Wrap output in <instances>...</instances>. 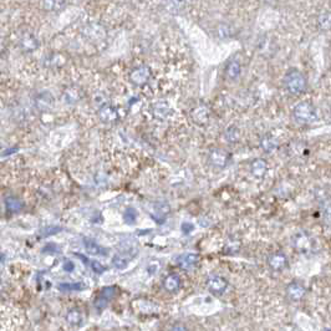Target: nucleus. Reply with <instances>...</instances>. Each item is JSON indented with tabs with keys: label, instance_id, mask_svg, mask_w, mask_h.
<instances>
[{
	"label": "nucleus",
	"instance_id": "nucleus-1",
	"mask_svg": "<svg viewBox=\"0 0 331 331\" xmlns=\"http://www.w3.org/2000/svg\"><path fill=\"white\" fill-rule=\"evenodd\" d=\"M284 86L287 91L292 95L303 94L308 87L307 78L304 76L303 72L296 69H291L285 74L284 76Z\"/></svg>",
	"mask_w": 331,
	"mask_h": 331
},
{
	"label": "nucleus",
	"instance_id": "nucleus-2",
	"mask_svg": "<svg viewBox=\"0 0 331 331\" xmlns=\"http://www.w3.org/2000/svg\"><path fill=\"white\" fill-rule=\"evenodd\" d=\"M292 117H294V120L298 124H307L317 119V111L312 103L304 101V103H298L294 107V110H292Z\"/></svg>",
	"mask_w": 331,
	"mask_h": 331
},
{
	"label": "nucleus",
	"instance_id": "nucleus-3",
	"mask_svg": "<svg viewBox=\"0 0 331 331\" xmlns=\"http://www.w3.org/2000/svg\"><path fill=\"white\" fill-rule=\"evenodd\" d=\"M151 78V70L148 66H138L133 69L130 74V81L136 86H142L147 83Z\"/></svg>",
	"mask_w": 331,
	"mask_h": 331
},
{
	"label": "nucleus",
	"instance_id": "nucleus-4",
	"mask_svg": "<svg viewBox=\"0 0 331 331\" xmlns=\"http://www.w3.org/2000/svg\"><path fill=\"white\" fill-rule=\"evenodd\" d=\"M208 160L215 168H224L229 161V153L222 148H214L209 152Z\"/></svg>",
	"mask_w": 331,
	"mask_h": 331
},
{
	"label": "nucleus",
	"instance_id": "nucleus-5",
	"mask_svg": "<svg viewBox=\"0 0 331 331\" xmlns=\"http://www.w3.org/2000/svg\"><path fill=\"white\" fill-rule=\"evenodd\" d=\"M207 288L212 294L222 295L228 288V282L219 275H212L207 280Z\"/></svg>",
	"mask_w": 331,
	"mask_h": 331
},
{
	"label": "nucleus",
	"instance_id": "nucleus-6",
	"mask_svg": "<svg viewBox=\"0 0 331 331\" xmlns=\"http://www.w3.org/2000/svg\"><path fill=\"white\" fill-rule=\"evenodd\" d=\"M199 262V255L197 253H186L177 258V264L178 267L185 270H189L193 267H196L197 263Z\"/></svg>",
	"mask_w": 331,
	"mask_h": 331
},
{
	"label": "nucleus",
	"instance_id": "nucleus-7",
	"mask_svg": "<svg viewBox=\"0 0 331 331\" xmlns=\"http://www.w3.org/2000/svg\"><path fill=\"white\" fill-rule=\"evenodd\" d=\"M100 120L105 124H113L119 119V113H117L116 108L111 105H103V107L100 108L99 112Z\"/></svg>",
	"mask_w": 331,
	"mask_h": 331
},
{
	"label": "nucleus",
	"instance_id": "nucleus-8",
	"mask_svg": "<svg viewBox=\"0 0 331 331\" xmlns=\"http://www.w3.org/2000/svg\"><path fill=\"white\" fill-rule=\"evenodd\" d=\"M268 264L273 270H283L288 264L287 257L283 253H274L268 258Z\"/></svg>",
	"mask_w": 331,
	"mask_h": 331
},
{
	"label": "nucleus",
	"instance_id": "nucleus-9",
	"mask_svg": "<svg viewBox=\"0 0 331 331\" xmlns=\"http://www.w3.org/2000/svg\"><path fill=\"white\" fill-rule=\"evenodd\" d=\"M163 288L166 291L176 292L181 288V278L178 274H169L163 280Z\"/></svg>",
	"mask_w": 331,
	"mask_h": 331
},
{
	"label": "nucleus",
	"instance_id": "nucleus-10",
	"mask_svg": "<svg viewBox=\"0 0 331 331\" xmlns=\"http://www.w3.org/2000/svg\"><path fill=\"white\" fill-rule=\"evenodd\" d=\"M36 106L42 111L50 110L54 106V97L50 92H42L36 99Z\"/></svg>",
	"mask_w": 331,
	"mask_h": 331
},
{
	"label": "nucleus",
	"instance_id": "nucleus-11",
	"mask_svg": "<svg viewBox=\"0 0 331 331\" xmlns=\"http://www.w3.org/2000/svg\"><path fill=\"white\" fill-rule=\"evenodd\" d=\"M192 117H193V120L197 124H205L206 122L209 120V108L205 105L198 106V107L192 112Z\"/></svg>",
	"mask_w": 331,
	"mask_h": 331
},
{
	"label": "nucleus",
	"instance_id": "nucleus-12",
	"mask_svg": "<svg viewBox=\"0 0 331 331\" xmlns=\"http://www.w3.org/2000/svg\"><path fill=\"white\" fill-rule=\"evenodd\" d=\"M288 296H289L291 300H300L304 295H305V288L303 287L299 283H292L288 287L287 289Z\"/></svg>",
	"mask_w": 331,
	"mask_h": 331
},
{
	"label": "nucleus",
	"instance_id": "nucleus-13",
	"mask_svg": "<svg viewBox=\"0 0 331 331\" xmlns=\"http://www.w3.org/2000/svg\"><path fill=\"white\" fill-rule=\"evenodd\" d=\"M20 46L25 51H34V50L38 49L39 42H38V40H36V38L33 34H25L21 38V40H20Z\"/></svg>",
	"mask_w": 331,
	"mask_h": 331
},
{
	"label": "nucleus",
	"instance_id": "nucleus-14",
	"mask_svg": "<svg viewBox=\"0 0 331 331\" xmlns=\"http://www.w3.org/2000/svg\"><path fill=\"white\" fill-rule=\"evenodd\" d=\"M83 247H85L86 253H88L90 255L105 254V249H103L101 246H99L95 240L90 239V238H85V239H83Z\"/></svg>",
	"mask_w": 331,
	"mask_h": 331
},
{
	"label": "nucleus",
	"instance_id": "nucleus-15",
	"mask_svg": "<svg viewBox=\"0 0 331 331\" xmlns=\"http://www.w3.org/2000/svg\"><path fill=\"white\" fill-rule=\"evenodd\" d=\"M267 169H268L267 162H265L264 160H262V158H258V160L253 161V162H251V165H250L251 173H253V176L258 177V178H260V177L264 176L265 172H267Z\"/></svg>",
	"mask_w": 331,
	"mask_h": 331
},
{
	"label": "nucleus",
	"instance_id": "nucleus-16",
	"mask_svg": "<svg viewBox=\"0 0 331 331\" xmlns=\"http://www.w3.org/2000/svg\"><path fill=\"white\" fill-rule=\"evenodd\" d=\"M4 203H5L6 210L10 213H18L22 209L21 201H20L19 198H17V197H13V196L6 197Z\"/></svg>",
	"mask_w": 331,
	"mask_h": 331
},
{
	"label": "nucleus",
	"instance_id": "nucleus-17",
	"mask_svg": "<svg viewBox=\"0 0 331 331\" xmlns=\"http://www.w3.org/2000/svg\"><path fill=\"white\" fill-rule=\"evenodd\" d=\"M131 259H132V258L127 257L126 254L119 253L113 257L112 264H113V267H115L116 269H119V270H124V269L128 267V263H130Z\"/></svg>",
	"mask_w": 331,
	"mask_h": 331
},
{
	"label": "nucleus",
	"instance_id": "nucleus-18",
	"mask_svg": "<svg viewBox=\"0 0 331 331\" xmlns=\"http://www.w3.org/2000/svg\"><path fill=\"white\" fill-rule=\"evenodd\" d=\"M66 321L71 326H80L83 324V312L79 309H71L66 314Z\"/></svg>",
	"mask_w": 331,
	"mask_h": 331
},
{
	"label": "nucleus",
	"instance_id": "nucleus-19",
	"mask_svg": "<svg viewBox=\"0 0 331 331\" xmlns=\"http://www.w3.org/2000/svg\"><path fill=\"white\" fill-rule=\"evenodd\" d=\"M240 71H242V66H240L239 61L233 60L228 63V66H227V76L230 80H237L239 78Z\"/></svg>",
	"mask_w": 331,
	"mask_h": 331
},
{
	"label": "nucleus",
	"instance_id": "nucleus-20",
	"mask_svg": "<svg viewBox=\"0 0 331 331\" xmlns=\"http://www.w3.org/2000/svg\"><path fill=\"white\" fill-rule=\"evenodd\" d=\"M317 26L324 31L331 30V11L323 13L317 18Z\"/></svg>",
	"mask_w": 331,
	"mask_h": 331
},
{
	"label": "nucleus",
	"instance_id": "nucleus-21",
	"mask_svg": "<svg viewBox=\"0 0 331 331\" xmlns=\"http://www.w3.org/2000/svg\"><path fill=\"white\" fill-rule=\"evenodd\" d=\"M58 289L62 292L80 291V290L85 289V285L83 283H61L59 284Z\"/></svg>",
	"mask_w": 331,
	"mask_h": 331
},
{
	"label": "nucleus",
	"instance_id": "nucleus-22",
	"mask_svg": "<svg viewBox=\"0 0 331 331\" xmlns=\"http://www.w3.org/2000/svg\"><path fill=\"white\" fill-rule=\"evenodd\" d=\"M155 213H156V221L158 222H162L163 219L167 217V214L169 213V206L167 205V203H158V205H156L155 207Z\"/></svg>",
	"mask_w": 331,
	"mask_h": 331
},
{
	"label": "nucleus",
	"instance_id": "nucleus-23",
	"mask_svg": "<svg viewBox=\"0 0 331 331\" xmlns=\"http://www.w3.org/2000/svg\"><path fill=\"white\" fill-rule=\"evenodd\" d=\"M137 217L138 213L133 207H128L124 213V221L126 222V224H135L137 221Z\"/></svg>",
	"mask_w": 331,
	"mask_h": 331
},
{
	"label": "nucleus",
	"instance_id": "nucleus-24",
	"mask_svg": "<svg viewBox=\"0 0 331 331\" xmlns=\"http://www.w3.org/2000/svg\"><path fill=\"white\" fill-rule=\"evenodd\" d=\"M117 294V288L116 287H106L103 288V290H101V292H100V296L103 299H106L107 301H111L112 300L115 296H116Z\"/></svg>",
	"mask_w": 331,
	"mask_h": 331
},
{
	"label": "nucleus",
	"instance_id": "nucleus-25",
	"mask_svg": "<svg viewBox=\"0 0 331 331\" xmlns=\"http://www.w3.org/2000/svg\"><path fill=\"white\" fill-rule=\"evenodd\" d=\"M63 5V0H44V8L46 10H59Z\"/></svg>",
	"mask_w": 331,
	"mask_h": 331
},
{
	"label": "nucleus",
	"instance_id": "nucleus-26",
	"mask_svg": "<svg viewBox=\"0 0 331 331\" xmlns=\"http://www.w3.org/2000/svg\"><path fill=\"white\" fill-rule=\"evenodd\" d=\"M262 146L267 152H271L276 148L278 145H276V141L273 137H265V138H263Z\"/></svg>",
	"mask_w": 331,
	"mask_h": 331
},
{
	"label": "nucleus",
	"instance_id": "nucleus-27",
	"mask_svg": "<svg viewBox=\"0 0 331 331\" xmlns=\"http://www.w3.org/2000/svg\"><path fill=\"white\" fill-rule=\"evenodd\" d=\"M153 112H155V115L157 117H160V119H165V117H167V115H168V107H166L163 103H156L155 105V108H153Z\"/></svg>",
	"mask_w": 331,
	"mask_h": 331
},
{
	"label": "nucleus",
	"instance_id": "nucleus-28",
	"mask_svg": "<svg viewBox=\"0 0 331 331\" xmlns=\"http://www.w3.org/2000/svg\"><path fill=\"white\" fill-rule=\"evenodd\" d=\"M238 137H239V132H238L237 128H234V127H230L229 130H227L226 132V138L227 141L229 142H235L238 140Z\"/></svg>",
	"mask_w": 331,
	"mask_h": 331
},
{
	"label": "nucleus",
	"instance_id": "nucleus-29",
	"mask_svg": "<svg viewBox=\"0 0 331 331\" xmlns=\"http://www.w3.org/2000/svg\"><path fill=\"white\" fill-rule=\"evenodd\" d=\"M90 268H91L92 271L96 274H103V271L106 270L105 265H103L100 262H97V260H91V262H90Z\"/></svg>",
	"mask_w": 331,
	"mask_h": 331
},
{
	"label": "nucleus",
	"instance_id": "nucleus-30",
	"mask_svg": "<svg viewBox=\"0 0 331 331\" xmlns=\"http://www.w3.org/2000/svg\"><path fill=\"white\" fill-rule=\"evenodd\" d=\"M160 268H161L160 260H158V262L157 260H153V262H151L147 265V273H148L149 275H153V274H156L160 270Z\"/></svg>",
	"mask_w": 331,
	"mask_h": 331
},
{
	"label": "nucleus",
	"instance_id": "nucleus-31",
	"mask_svg": "<svg viewBox=\"0 0 331 331\" xmlns=\"http://www.w3.org/2000/svg\"><path fill=\"white\" fill-rule=\"evenodd\" d=\"M181 230H182L183 234H189V233H192L194 230V224L189 223V222H185L181 226Z\"/></svg>",
	"mask_w": 331,
	"mask_h": 331
},
{
	"label": "nucleus",
	"instance_id": "nucleus-32",
	"mask_svg": "<svg viewBox=\"0 0 331 331\" xmlns=\"http://www.w3.org/2000/svg\"><path fill=\"white\" fill-rule=\"evenodd\" d=\"M61 230L60 227H49V228L44 229L42 230V237H47V235H53V234H56V233H59Z\"/></svg>",
	"mask_w": 331,
	"mask_h": 331
},
{
	"label": "nucleus",
	"instance_id": "nucleus-33",
	"mask_svg": "<svg viewBox=\"0 0 331 331\" xmlns=\"http://www.w3.org/2000/svg\"><path fill=\"white\" fill-rule=\"evenodd\" d=\"M63 270L67 271V273H72L75 270V264L71 262V260H65L62 264Z\"/></svg>",
	"mask_w": 331,
	"mask_h": 331
},
{
	"label": "nucleus",
	"instance_id": "nucleus-34",
	"mask_svg": "<svg viewBox=\"0 0 331 331\" xmlns=\"http://www.w3.org/2000/svg\"><path fill=\"white\" fill-rule=\"evenodd\" d=\"M46 250H49V251H56V250H58V247H56L55 244L51 243V244H49V246H46L44 249H42V251H44V253Z\"/></svg>",
	"mask_w": 331,
	"mask_h": 331
},
{
	"label": "nucleus",
	"instance_id": "nucleus-35",
	"mask_svg": "<svg viewBox=\"0 0 331 331\" xmlns=\"http://www.w3.org/2000/svg\"><path fill=\"white\" fill-rule=\"evenodd\" d=\"M17 151H18L17 147H14V148H10V149H6V151L3 152V157H6V156L13 155V152H17Z\"/></svg>",
	"mask_w": 331,
	"mask_h": 331
}]
</instances>
